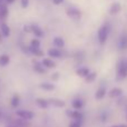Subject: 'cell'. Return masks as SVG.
<instances>
[{"mask_svg": "<svg viewBox=\"0 0 127 127\" xmlns=\"http://www.w3.org/2000/svg\"><path fill=\"white\" fill-rule=\"evenodd\" d=\"M36 103H37V105L39 106V107H41V108H46L47 106H48V101L47 100H45V99H42V98H37L36 99Z\"/></svg>", "mask_w": 127, "mask_h": 127, "instance_id": "cell-16", "label": "cell"}, {"mask_svg": "<svg viewBox=\"0 0 127 127\" xmlns=\"http://www.w3.org/2000/svg\"><path fill=\"white\" fill-rule=\"evenodd\" d=\"M68 115H70V116L77 122H80L81 119H83V115H81L78 110H75V112H68Z\"/></svg>", "mask_w": 127, "mask_h": 127, "instance_id": "cell-10", "label": "cell"}, {"mask_svg": "<svg viewBox=\"0 0 127 127\" xmlns=\"http://www.w3.org/2000/svg\"><path fill=\"white\" fill-rule=\"evenodd\" d=\"M30 47L31 48H39L40 47V41L37 39V38H33L30 41Z\"/></svg>", "mask_w": 127, "mask_h": 127, "instance_id": "cell-21", "label": "cell"}, {"mask_svg": "<svg viewBox=\"0 0 127 127\" xmlns=\"http://www.w3.org/2000/svg\"><path fill=\"white\" fill-rule=\"evenodd\" d=\"M33 68H35L36 71L40 72V74H44L45 72V69H44V65L42 64H39V63H36L35 66H33Z\"/></svg>", "mask_w": 127, "mask_h": 127, "instance_id": "cell-20", "label": "cell"}, {"mask_svg": "<svg viewBox=\"0 0 127 127\" xmlns=\"http://www.w3.org/2000/svg\"><path fill=\"white\" fill-rule=\"evenodd\" d=\"M8 13H9V10H8V7L7 4L2 3L0 6V19H4V18L8 17Z\"/></svg>", "mask_w": 127, "mask_h": 127, "instance_id": "cell-7", "label": "cell"}, {"mask_svg": "<svg viewBox=\"0 0 127 127\" xmlns=\"http://www.w3.org/2000/svg\"><path fill=\"white\" fill-rule=\"evenodd\" d=\"M11 105H12L13 107H17V106L19 105V96H18V95H13L12 99H11Z\"/></svg>", "mask_w": 127, "mask_h": 127, "instance_id": "cell-22", "label": "cell"}, {"mask_svg": "<svg viewBox=\"0 0 127 127\" xmlns=\"http://www.w3.org/2000/svg\"><path fill=\"white\" fill-rule=\"evenodd\" d=\"M0 31H1V35L3 36V37H9V36H10V28H9V26L7 24H4V22H2V24L0 25Z\"/></svg>", "mask_w": 127, "mask_h": 127, "instance_id": "cell-6", "label": "cell"}, {"mask_svg": "<svg viewBox=\"0 0 127 127\" xmlns=\"http://www.w3.org/2000/svg\"><path fill=\"white\" fill-rule=\"evenodd\" d=\"M48 55L50 56V57H54V58H60L62 57V53H60L58 49L56 48H51L48 50Z\"/></svg>", "mask_w": 127, "mask_h": 127, "instance_id": "cell-9", "label": "cell"}, {"mask_svg": "<svg viewBox=\"0 0 127 127\" xmlns=\"http://www.w3.org/2000/svg\"><path fill=\"white\" fill-rule=\"evenodd\" d=\"M10 62V58L8 55H1L0 56V66H7Z\"/></svg>", "mask_w": 127, "mask_h": 127, "instance_id": "cell-14", "label": "cell"}, {"mask_svg": "<svg viewBox=\"0 0 127 127\" xmlns=\"http://www.w3.org/2000/svg\"><path fill=\"white\" fill-rule=\"evenodd\" d=\"M112 127H127L126 125H115V126H112Z\"/></svg>", "mask_w": 127, "mask_h": 127, "instance_id": "cell-31", "label": "cell"}, {"mask_svg": "<svg viewBox=\"0 0 127 127\" xmlns=\"http://www.w3.org/2000/svg\"><path fill=\"white\" fill-rule=\"evenodd\" d=\"M17 116H19L21 119H26V121H30L33 117V114L30 110H25V109H20L17 110Z\"/></svg>", "mask_w": 127, "mask_h": 127, "instance_id": "cell-4", "label": "cell"}, {"mask_svg": "<svg viewBox=\"0 0 127 127\" xmlns=\"http://www.w3.org/2000/svg\"><path fill=\"white\" fill-rule=\"evenodd\" d=\"M109 31H110V27L108 26L107 24L103 25V26L99 28V30H98V40L101 45L106 42V40H107V38H108V35H109Z\"/></svg>", "mask_w": 127, "mask_h": 127, "instance_id": "cell-1", "label": "cell"}, {"mask_svg": "<svg viewBox=\"0 0 127 127\" xmlns=\"http://www.w3.org/2000/svg\"><path fill=\"white\" fill-rule=\"evenodd\" d=\"M24 31L27 33L31 32V25H26V26L24 27Z\"/></svg>", "mask_w": 127, "mask_h": 127, "instance_id": "cell-28", "label": "cell"}, {"mask_svg": "<svg viewBox=\"0 0 127 127\" xmlns=\"http://www.w3.org/2000/svg\"><path fill=\"white\" fill-rule=\"evenodd\" d=\"M119 47L121 49H126L127 48V36H123L119 40Z\"/></svg>", "mask_w": 127, "mask_h": 127, "instance_id": "cell-17", "label": "cell"}, {"mask_svg": "<svg viewBox=\"0 0 127 127\" xmlns=\"http://www.w3.org/2000/svg\"><path fill=\"white\" fill-rule=\"evenodd\" d=\"M20 4H21V8H22V9L28 8V6H29V0H20Z\"/></svg>", "mask_w": 127, "mask_h": 127, "instance_id": "cell-25", "label": "cell"}, {"mask_svg": "<svg viewBox=\"0 0 127 127\" xmlns=\"http://www.w3.org/2000/svg\"><path fill=\"white\" fill-rule=\"evenodd\" d=\"M48 103H51L53 105L57 106V107H63V106H65V103H64L63 100H60V99H50Z\"/></svg>", "mask_w": 127, "mask_h": 127, "instance_id": "cell-18", "label": "cell"}, {"mask_svg": "<svg viewBox=\"0 0 127 127\" xmlns=\"http://www.w3.org/2000/svg\"><path fill=\"white\" fill-rule=\"evenodd\" d=\"M77 75H79L80 77H87L89 75V69L88 68H79L77 70Z\"/></svg>", "mask_w": 127, "mask_h": 127, "instance_id": "cell-13", "label": "cell"}, {"mask_svg": "<svg viewBox=\"0 0 127 127\" xmlns=\"http://www.w3.org/2000/svg\"><path fill=\"white\" fill-rule=\"evenodd\" d=\"M117 75H118V78H125V77H127V62L121 60L118 63Z\"/></svg>", "mask_w": 127, "mask_h": 127, "instance_id": "cell-2", "label": "cell"}, {"mask_svg": "<svg viewBox=\"0 0 127 127\" xmlns=\"http://www.w3.org/2000/svg\"><path fill=\"white\" fill-rule=\"evenodd\" d=\"M41 64L45 66V67H47V68H54L56 66V64L54 63L51 59H49V58H45V59L42 60Z\"/></svg>", "mask_w": 127, "mask_h": 127, "instance_id": "cell-11", "label": "cell"}, {"mask_svg": "<svg viewBox=\"0 0 127 127\" xmlns=\"http://www.w3.org/2000/svg\"><path fill=\"white\" fill-rule=\"evenodd\" d=\"M40 87L44 88V89H47V90L54 89V85H53V84H47V83H45V84H42V85H40Z\"/></svg>", "mask_w": 127, "mask_h": 127, "instance_id": "cell-24", "label": "cell"}, {"mask_svg": "<svg viewBox=\"0 0 127 127\" xmlns=\"http://www.w3.org/2000/svg\"><path fill=\"white\" fill-rule=\"evenodd\" d=\"M83 105H84V103L80 99H76V100L72 101V106H74L75 109H80V108L83 107Z\"/></svg>", "mask_w": 127, "mask_h": 127, "instance_id": "cell-19", "label": "cell"}, {"mask_svg": "<svg viewBox=\"0 0 127 127\" xmlns=\"http://www.w3.org/2000/svg\"><path fill=\"white\" fill-rule=\"evenodd\" d=\"M53 1V3L54 4H56V6H59V4H62L65 0H51Z\"/></svg>", "mask_w": 127, "mask_h": 127, "instance_id": "cell-29", "label": "cell"}, {"mask_svg": "<svg viewBox=\"0 0 127 127\" xmlns=\"http://www.w3.org/2000/svg\"><path fill=\"white\" fill-rule=\"evenodd\" d=\"M54 45H55L56 47H58V48H63V47L65 46V41H64L63 38L56 37L55 39H54Z\"/></svg>", "mask_w": 127, "mask_h": 127, "instance_id": "cell-12", "label": "cell"}, {"mask_svg": "<svg viewBox=\"0 0 127 127\" xmlns=\"http://www.w3.org/2000/svg\"><path fill=\"white\" fill-rule=\"evenodd\" d=\"M66 13H67L68 17L74 18V19H79L81 16V12L77 8H75V7H68L66 9Z\"/></svg>", "mask_w": 127, "mask_h": 127, "instance_id": "cell-3", "label": "cell"}, {"mask_svg": "<svg viewBox=\"0 0 127 127\" xmlns=\"http://www.w3.org/2000/svg\"><path fill=\"white\" fill-rule=\"evenodd\" d=\"M1 36H2V35H0V41H1Z\"/></svg>", "mask_w": 127, "mask_h": 127, "instance_id": "cell-33", "label": "cell"}, {"mask_svg": "<svg viewBox=\"0 0 127 127\" xmlns=\"http://www.w3.org/2000/svg\"><path fill=\"white\" fill-rule=\"evenodd\" d=\"M31 32H32L36 37H42V36H44V31L41 30V28H40L38 25H35V24L31 25Z\"/></svg>", "mask_w": 127, "mask_h": 127, "instance_id": "cell-5", "label": "cell"}, {"mask_svg": "<svg viewBox=\"0 0 127 127\" xmlns=\"http://www.w3.org/2000/svg\"><path fill=\"white\" fill-rule=\"evenodd\" d=\"M105 94H106L105 87H99L98 90H97V93H96V99H101L104 96H105Z\"/></svg>", "mask_w": 127, "mask_h": 127, "instance_id": "cell-15", "label": "cell"}, {"mask_svg": "<svg viewBox=\"0 0 127 127\" xmlns=\"http://www.w3.org/2000/svg\"><path fill=\"white\" fill-rule=\"evenodd\" d=\"M123 93V90L121 88H113L112 90L109 92V97L110 98H116V97H119Z\"/></svg>", "mask_w": 127, "mask_h": 127, "instance_id": "cell-8", "label": "cell"}, {"mask_svg": "<svg viewBox=\"0 0 127 127\" xmlns=\"http://www.w3.org/2000/svg\"><path fill=\"white\" fill-rule=\"evenodd\" d=\"M119 9H121V6L118 3H116V4H113L109 11H110V13H116L117 11H119Z\"/></svg>", "mask_w": 127, "mask_h": 127, "instance_id": "cell-23", "label": "cell"}, {"mask_svg": "<svg viewBox=\"0 0 127 127\" xmlns=\"http://www.w3.org/2000/svg\"><path fill=\"white\" fill-rule=\"evenodd\" d=\"M3 1H4V0H0V6L2 4V2H3Z\"/></svg>", "mask_w": 127, "mask_h": 127, "instance_id": "cell-32", "label": "cell"}, {"mask_svg": "<svg viewBox=\"0 0 127 127\" xmlns=\"http://www.w3.org/2000/svg\"><path fill=\"white\" fill-rule=\"evenodd\" d=\"M16 0H4V2H6V4H11V3H13Z\"/></svg>", "mask_w": 127, "mask_h": 127, "instance_id": "cell-30", "label": "cell"}, {"mask_svg": "<svg viewBox=\"0 0 127 127\" xmlns=\"http://www.w3.org/2000/svg\"><path fill=\"white\" fill-rule=\"evenodd\" d=\"M95 78H96V74H95V72H93V74H89L87 77H86V80L89 83V81H93V80H94Z\"/></svg>", "mask_w": 127, "mask_h": 127, "instance_id": "cell-26", "label": "cell"}, {"mask_svg": "<svg viewBox=\"0 0 127 127\" xmlns=\"http://www.w3.org/2000/svg\"><path fill=\"white\" fill-rule=\"evenodd\" d=\"M9 127H16V126H9Z\"/></svg>", "mask_w": 127, "mask_h": 127, "instance_id": "cell-34", "label": "cell"}, {"mask_svg": "<svg viewBox=\"0 0 127 127\" xmlns=\"http://www.w3.org/2000/svg\"><path fill=\"white\" fill-rule=\"evenodd\" d=\"M69 127H81V125H80V122L74 121V122H72V123H70Z\"/></svg>", "mask_w": 127, "mask_h": 127, "instance_id": "cell-27", "label": "cell"}]
</instances>
